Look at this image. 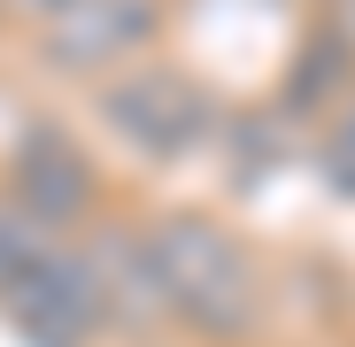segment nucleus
Masks as SVG:
<instances>
[{"mask_svg": "<svg viewBox=\"0 0 355 347\" xmlns=\"http://www.w3.org/2000/svg\"><path fill=\"white\" fill-rule=\"evenodd\" d=\"M147 255H155L162 301H170L178 324H193V332H209V339L255 324L263 285H255L248 247L232 240L224 224H209V216H170V224L147 231Z\"/></svg>", "mask_w": 355, "mask_h": 347, "instance_id": "1", "label": "nucleus"}, {"mask_svg": "<svg viewBox=\"0 0 355 347\" xmlns=\"http://www.w3.org/2000/svg\"><path fill=\"white\" fill-rule=\"evenodd\" d=\"M8 317L31 347H85L101 324H108V294H101V263L93 255H70V247H46L8 294Z\"/></svg>", "mask_w": 355, "mask_h": 347, "instance_id": "2", "label": "nucleus"}, {"mask_svg": "<svg viewBox=\"0 0 355 347\" xmlns=\"http://www.w3.org/2000/svg\"><path fill=\"white\" fill-rule=\"evenodd\" d=\"M101 116H108V132L116 139H132L139 154H162L178 162L186 147L209 139V93L193 78H178V70H132V78H116L101 93Z\"/></svg>", "mask_w": 355, "mask_h": 347, "instance_id": "3", "label": "nucleus"}, {"mask_svg": "<svg viewBox=\"0 0 355 347\" xmlns=\"http://www.w3.org/2000/svg\"><path fill=\"white\" fill-rule=\"evenodd\" d=\"M85 193H93V178H85V154L54 132V124H39V132H24V147H16V208L31 216V224H62V216H78L85 208Z\"/></svg>", "mask_w": 355, "mask_h": 347, "instance_id": "4", "label": "nucleus"}, {"mask_svg": "<svg viewBox=\"0 0 355 347\" xmlns=\"http://www.w3.org/2000/svg\"><path fill=\"white\" fill-rule=\"evenodd\" d=\"M155 8L147 0H70L54 16V62L62 70H93V62H116L147 39Z\"/></svg>", "mask_w": 355, "mask_h": 347, "instance_id": "5", "label": "nucleus"}, {"mask_svg": "<svg viewBox=\"0 0 355 347\" xmlns=\"http://www.w3.org/2000/svg\"><path fill=\"white\" fill-rule=\"evenodd\" d=\"M101 294H108V317H124V324H155V317H170V301H162V278H155V255H147V240H108L101 255Z\"/></svg>", "mask_w": 355, "mask_h": 347, "instance_id": "6", "label": "nucleus"}, {"mask_svg": "<svg viewBox=\"0 0 355 347\" xmlns=\"http://www.w3.org/2000/svg\"><path fill=\"white\" fill-rule=\"evenodd\" d=\"M54 240H46V224H31L24 208H0V294H8V285L46 255Z\"/></svg>", "mask_w": 355, "mask_h": 347, "instance_id": "7", "label": "nucleus"}, {"mask_svg": "<svg viewBox=\"0 0 355 347\" xmlns=\"http://www.w3.org/2000/svg\"><path fill=\"white\" fill-rule=\"evenodd\" d=\"M332 186H340V193L355 186V108H347V124H340V147H332Z\"/></svg>", "mask_w": 355, "mask_h": 347, "instance_id": "8", "label": "nucleus"}, {"mask_svg": "<svg viewBox=\"0 0 355 347\" xmlns=\"http://www.w3.org/2000/svg\"><path fill=\"white\" fill-rule=\"evenodd\" d=\"M24 8H46V16H62V8H70V0H24Z\"/></svg>", "mask_w": 355, "mask_h": 347, "instance_id": "9", "label": "nucleus"}]
</instances>
